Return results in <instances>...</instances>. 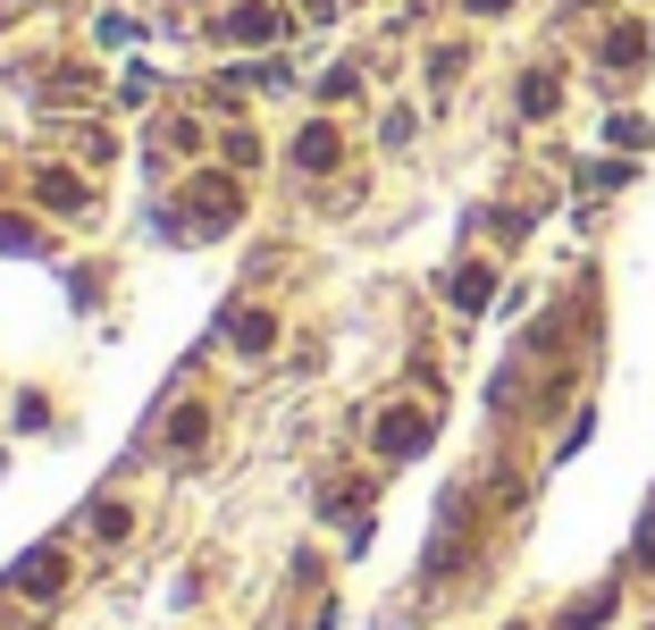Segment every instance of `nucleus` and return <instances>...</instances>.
I'll use <instances>...</instances> for the list:
<instances>
[{
  "instance_id": "nucleus-7",
  "label": "nucleus",
  "mask_w": 655,
  "mask_h": 630,
  "mask_svg": "<svg viewBox=\"0 0 655 630\" xmlns=\"http://www.w3.org/2000/svg\"><path fill=\"white\" fill-rule=\"evenodd\" d=\"M521 110H555V77H530V84H521Z\"/></svg>"
},
{
  "instance_id": "nucleus-6",
  "label": "nucleus",
  "mask_w": 655,
  "mask_h": 630,
  "mask_svg": "<svg viewBox=\"0 0 655 630\" xmlns=\"http://www.w3.org/2000/svg\"><path fill=\"white\" fill-rule=\"evenodd\" d=\"M51 580H59V554H34V563H26V589L51 597Z\"/></svg>"
},
{
  "instance_id": "nucleus-8",
  "label": "nucleus",
  "mask_w": 655,
  "mask_h": 630,
  "mask_svg": "<svg viewBox=\"0 0 655 630\" xmlns=\"http://www.w3.org/2000/svg\"><path fill=\"white\" fill-rule=\"evenodd\" d=\"M471 18H504V9H513V0H463Z\"/></svg>"
},
{
  "instance_id": "nucleus-5",
  "label": "nucleus",
  "mask_w": 655,
  "mask_h": 630,
  "mask_svg": "<svg viewBox=\"0 0 655 630\" xmlns=\"http://www.w3.org/2000/svg\"><path fill=\"white\" fill-rule=\"evenodd\" d=\"M77 193H84L77 177H42V202H51V210H77Z\"/></svg>"
},
{
  "instance_id": "nucleus-4",
  "label": "nucleus",
  "mask_w": 655,
  "mask_h": 630,
  "mask_svg": "<svg viewBox=\"0 0 655 630\" xmlns=\"http://www.w3.org/2000/svg\"><path fill=\"white\" fill-rule=\"evenodd\" d=\"M278 328H270V311H244V328H235V344H244V353H261V344H270Z\"/></svg>"
},
{
  "instance_id": "nucleus-1",
  "label": "nucleus",
  "mask_w": 655,
  "mask_h": 630,
  "mask_svg": "<svg viewBox=\"0 0 655 630\" xmlns=\"http://www.w3.org/2000/svg\"><path fill=\"white\" fill-rule=\"evenodd\" d=\"M294 160H303V169H336V127H311L303 143H294Z\"/></svg>"
},
{
  "instance_id": "nucleus-3",
  "label": "nucleus",
  "mask_w": 655,
  "mask_h": 630,
  "mask_svg": "<svg viewBox=\"0 0 655 630\" xmlns=\"http://www.w3.org/2000/svg\"><path fill=\"white\" fill-rule=\"evenodd\" d=\"M412 438H421V420H412V412H395V420H386V429H379V446H386V454H404Z\"/></svg>"
},
{
  "instance_id": "nucleus-2",
  "label": "nucleus",
  "mask_w": 655,
  "mask_h": 630,
  "mask_svg": "<svg viewBox=\"0 0 655 630\" xmlns=\"http://www.w3.org/2000/svg\"><path fill=\"white\" fill-rule=\"evenodd\" d=\"M605 59H614V68H631V59H647V34H638V26H614V34H605Z\"/></svg>"
}]
</instances>
